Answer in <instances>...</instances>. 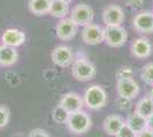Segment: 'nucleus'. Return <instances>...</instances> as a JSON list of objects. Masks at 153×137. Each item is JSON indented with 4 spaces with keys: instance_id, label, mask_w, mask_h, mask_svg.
Returning a JSON list of instances; mask_svg holds the SVG:
<instances>
[{
    "instance_id": "nucleus-5",
    "label": "nucleus",
    "mask_w": 153,
    "mask_h": 137,
    "mask_svg": "<svg viewBox=\"0 0 153 137\" xmlns=\"http://www.w3.org/2000/svg\"><path fill=\"white\" fill-rule=\"evenodd\" d=\"M128 39L127 31L121 25L105 26V42L112 48H120Z\"/></svg>"
},
{
    "instance_id": "nucleus-4",
    "label": "nucleus",
    "mask_w": 153,
    "mask_h": 137,
    "mask_svg": "<svg viewBox=\"0 0 153 137\" xmlns=\"http://www.w3.org/2000/svg\"><path fill=\"white\" fill-rule=\"evenodd\" d=\"M81 39L87 45H100L105 41V27L94 23L85 25L81 30Z\"/></svg>"
},
{
    "instance_id": "nucleus-23",
    "label": "nucleus",
    "mask_w": 153,
    "mask_h": 137,
    "mask_svg": "<svg viewBox=\"0 0 153 137\" xmlns=\"http://www.w3.org/2000/svg\"><path fill=\"white\" fill-rule=\"evenodd\" d=\"M10 120V111L5 105H0V129H4Z\"/></svg>"
},
{
    "instance_id": "nucleus-31",
    "label": "nucleus",
    "mask_w": 153,
    "mask_h": 137,
    "mask_svg": "<svg viewBox=\"0 0 153 137\" xmlns=\"http://www.w3.org/2000/svg\"><path fill=\"white\" fill-rule=\"evenodd\" d=\"M64 1H66V2H69V4H70L71 1H73V0H64Z\"/></svg>"
},
{
    "instance_id": "nucleus-13",
    "label": "nucleus",
    "mask_w": 153,
    "mask_h": 137,
    "mask_svg": "<svg viewBox=\"0 0 153 137\" xmlns=\"http://www.w3.org/2000/svg\"><path fill=\"white\" fill-rule=\"evenodd\" d=\"M125 21V13L120 6L110 5L103 12V22L105 25H121Z\"/></svg>"
},
{
    "instance_id": "nucleus-26",
    "label": "nucleus",
    "mask_w": 153,
    "mask_h": 137,
    "mask_svg": "<svg viewBox=\"0 0 153 137\" xmlns=\"http://www.w3.org/2000/svg\"><path fill=\"white\" fill-rule=\"evenodd\" d=\"M29 137H51L48 135V133L41 128H36V129H32L29 134Z\"/></svg>"
},
{
    "instance_id": "nucleus-16",
    "label": "nucleus",
    "mask_w": 153,
    "mask_h": 137,
    "mask_svg": "<svg viewBox=\"0 0 153 137\" xmlns=\"http://www.w3.org/2000/svg\"><path fill=\"white\" fill-rule=\"evenodd\" d=\"M19 61V53L16 48L10 46H0V66L9 67L13 66Z\"/></svg>"
},
{
    "instance_id": "nucleus-11",
    "label": "nucleus",
    "mask_w": 153,
    "mask_h": 137,
    "mask_svg": "<svg viewBox=\"0 0 153 137\" xmlns=\"http://www.w3.org/2000/svg\"><path fill=\"white\" fill-rule=\"evenodd\" d=\"M133 26L140 33H153V13L146 10L136 14L133 19Z\"/></svg>"
},
{
    "instance_id": "nucleus-30",
    "label": "nucleus",
    "mask_w": 153,
    "mask_h": 137,
    "mask_svg": "<svg viewBox=\"0 0 153 137\" xmlns=\"http://www.w3.org/2000/svg\"><path fill=\"white\" fill-rule=\"evenodd\" d=\"M149 97H151L153 99V85L151 86V88H150V90H149Z\"/></svg>"
},
{
    "instance_id": "nucleus-9",
    "label": "nucleus",
    "mask_w": 153,
    "mask_h": 137,
    "mask_svg": "<svg viewBox=\"0 0 153 137\" xmlns=\"http://www.w3.org/2000/svg\"><path fill=\"white\" fill-rule=\"evenodd\" d=\"M78 27L79 25L76 24L72 19H61L59 22L56 25V36L58 39L63 40V41H69L73 39L78 33Z\"/></svg>"
},
{
    "instance_id": "nucleus-15",
    "label": "nucleus",
    "mask_w": 153,
    "mask_h": 137,
    "mask_svg": "<svg viewBox=\"0 0 153 137\" xmlns=\"http://www.w3.org/2000/svg\"><path fill=\"white\" fill-rule=\"evenodd\" d=\"M125 124V120L118 114H110L103 121V128L108 136H115Z\"/></svg>"
},
{
    "instance_id": "nucleus-19",
    "label": "nucleus",
    "mask_w": 153,
    "mask_h": 137,
    "mask_svg": "<svg viewBox=\"0 0 153 137\" xmlns=\"http://www.w3.org/2000/svg\"><path fill=\"white\" fill-rule=\"evenodd\" d=\"M49 14L56 19H65L70 14V4L64 0H51Z\"/></svg>"
},
{
    "instance_id": "nucleus-25",
    "label": "nucleus",
    "mask_w": 153,
    "mask_h": 137,
    "mask_svg": "<svg viewBox=\"0 0 153 137\" xmlns=\"http://www.w3.org/2000/svg\"><path fill=\"white\" fill-rule=\"evenodd\" d=\"M117 79H127V78H133V70L129 66H122L120 67L117 73Z\"/></svg>"
},
{
    "instance_id": "nucleus-8",
    "label": "nucleus",
    "mask_w": 153,
    "mask_h": 137,
    "mask_svg": "<svg viewBox=\"0 0 153 137\" xmlns=\"http://www.w3.org/2000/svg\"><path fill=\"white\" fill-rule=\"evenodd\" d=\"M51 61L59 67H69L74 62V55L69 46H57L51 52Z\"/></svg>"
},
{
    "instance_id": "nucleus-3",
    "label": "nucleus",
    "mask_w": 153,
    "mask_h": 137,
    "mask_svg": "<svg viewBox=\"0 0 153 137\" xmlns=\"http://www.w3.org/2000/svg\"><path fill=\"white\" fill-rule=\"evenodd\" d=\"M71 72L76 80L86 82L95 78L96 67L91 62L87 59H76L72 64Z\"/></svg>"
},
{
    "instance_id": "nucleus-20",
    "label": "nucleus",
    "mask_w": 153,
    "mask_h": 137,
    "mask_svg": "<svg viewBox=\"0 0 153 137\" xmlns=\"http://www.w3.org/2000/svg\"><path fill=\"white\" fill-rule=\"evenodd\" d=\"M134 111L142 114L143 117L150 118L153 114V99L149 96L140 98L135 105Z\"/></svg>"
},
{
    "instance_id": "nucleus-28",
    "label": "nucleus",
    "mask_w": 153,
    "mask_h": 137,
    "mask_svg": "<svg viewBox=\"0 0 153 137\" xmlns=\"http://www.w3.org/2000/svg\"><path fill=\"white\" fill-rule=\"evenodd\" d=\"M137 137H153V131L150 128H146V129H144L140 133H138Z\"/></svg>"
},
{
    "instance_id": "nucleus-1",
    "label": "nucleus",
    "mask_w": 153,
    "mask_h": 137,
    "mask_svg": "<svg viewBox=\"0 0 153 137\" xmlns=\"http://www.w3.org/2000/svg\"><path fill=\"white\" fill-rule=\"evenodd\" d=\"M83 103L89 110L93 111L101 110L108 103V94L101 86H90L83 94Z\"/></svg>"
},
{
    "instance_id": "nucleus-18",
    "label": "nucleus",
    "mask_w": 153,
    "mask_h": 137,
    "mask_svg": "<svg viewBox=\"0 0 153 137\" xmlns=\"http://www.w3.org/2000/svg\"><path fill=\"white\" fill-rule=\"evenodd\" d=\"M51 0H29L27 8L30 13L36 16H44L49 14Z\"/></svg>"
},
{
    "instance_id": "nucleus-2",
    "label": "nucleus",
    "mask_w": 153,
    "mask_h": 137,
    "mask_svg": "<svg viewBox=\"0 0 153 137\" xmlns=\"http://www.w3.org/2000/svg\"><path fill=\"white\" fill-rule=\"evenodd\" d=\"M68 129L74 134V135H83L91 128V118L83 110L73 112L69 114L68 121H66Z\"/></svg>"
},
{
    "instance_id": "nucleus-6",
    "label": "nucleus",
    "mask_w": 153,
    "mask_h": 137,
    "mask_svg": "<svg viewBox=\"0 0 153 137\" xmlns=\"http://www.w3.org/2000/svg\"><path fill=\"white\" fill-rule=\"evenodd\" d=\"M115 89H117V94L119 95L120 98L131 101V99H134L135 97L138 96L140 91V87L133 78H127L118 79L117 85H115Z\"/></svg>"
},
{
    "instance_id": "nucleus-24",
    "label": "nucleus",
    "mask_w": 153,
    "mask_h": 137,
    "mask_svg": "<svg viewBox=\"0 0 153 137\" xmlns=\"http://www.w3.org/2000/svg\"><path fill=\"white\" fill-rule=\"evenodd\" d=\"M114 137H137V133H135L126 122L122 126V128Z\"/></svg>"
},
{
    "instance_id": "nucleus-29",
    "label": "nucleus",
    "mask_w": 153,
    "mask_h": 137,
    "mask_svg": "<svg viewBox=\"0 0 153 137\" xmlns=\"http://www.w3.org/2000/svg\"><path fill=\"white\" fill-rule=\"evenodd\" d=\"M147 121H149V128L153 131V114L150 118H147Z\"/></svg>"
},
{
    "instance_id": "nucleus-10",
    "label": "nucleus",
    "mask_w": 153,
    "mask_h": 137,
    "mask_svg": "<svg viewBox=\"0 0 153 137\" xmlns=\"http://www.w3.org/2000/svg\"><path fill=\"white\" fill-rule=\"evenodd\" d=\"M62 107H64L69 113L80 111L82 110L85 103H83V97H81L78 93H65L59 98V103Z\"/></svg>"
},
{
    "instance_id": "nucleus-7",
    "label": "nucleus",
    "mask_w": 153,
    "mask_h": 137,
    "mask_svg": "<svg viewBox=\"0 0 153 137\" xmlns=\"http://www.w3.org/2000/svg\"><path fill=\"white\" fill-rule=\"evenodd\" d=\"M94 9L85 4V2H80L71 9L70 12V19L76 22L78 25H88L90 23H93L94 20Z\"/></svg>"
},
{
    "instance_id": "nucleus-27",
    "label": "nucleus",
    "mask_w": 153,
    "mask_h": 137,
    "mask_svg": "<svg viewBox=\"0 0 153 137\" xmlns=\"http://www.w3.org/2000/svg\"><path fill=\"white\" fill-rule=\"evenodd\" d=\"M127 2H128V6H131L134 7V8H140L143 5L144 0H127Z\"/></svg>"
},
{
    "instance_id": "nucleus-22",
    "label": "nucleus",
    "mask_w": 153,
    "mask_h": 137,
    "mask_svg": "<svg viewBox=\"0 0 153 137\" xmlns=\"http://www.w3.org/2000/svg\"><path fill=\"white\" fill-rule=\"evenodd\" d=\"M140 78L147 85H153V63H147L142 67Z\"/></svg>"
},
{
    "instance_id": "nucleus-14",
    "label": "nucleus",
    "mask_w": 153,
    "mask_h": 137,
    "mask_svg": "<svg viewBox=\"0 0 153 137\" xmlns=\"http://www.w3.org/2000/svg\"><path fill=\"white\" fill-rule=\"evenodd\" d=\"M26 40L25 33L23 32L22 30L19 29H7L5 30V32L2 33L1 36V41H2V45L10 46L14 48H17L19 46H22Z\"/></svg>"
},
{
    "instance_id": "nucleus-17",
    "label": "nucleus",
    "mask_w": 153,
    "mask_h": 137,
    "mask_svg": "<svg viewBox=\"0 0 153 137\" xmlns=\"http://www.w3.org/2000/svg\"><path fill=\"white\" fill-rule=\"evenodd\" d=\"M126 124L135 131V133H140L142 130L149 128V121H147V118L143 117L142 114L137 113L136 111L131 112L130 114H128L127 119L125 121Z\"/></svg>"
},
{
    "instance_id": "nucleus-21",
    "label": "nucleus",
    "mask_w": 153,
    "mask_h": 137,
    "mask_svg": "<svg viewBox=\"0 0 153 137\" xmlns=\"http://www.w3.org/2000/svg\"><path fill=\"white\" fill-rule=\"evenodd\" d=\"M69 114L70 113L64 107H62L61 105H57L56 107H54V110L51 112V118L56 124H66Z\"/></svg>"
},
{
    "instance_id": "nucleus-12",
    "label": "nucleus",
    "mask_w": 153,
    "mask_h": 137,
    "mask_svg": "<svg viewBox=\"0 0 153 137\" xmlns=\"http://www.w3.org/2000/svg\"><path fill=\"white\" fill-rule=\"evenodd\" d=\"M130 50L134 57L138 59H144L151 56L153 52V46L147 38L142 37L133 41V44L130 46Z\"/></svg>"
}]
</instances>
